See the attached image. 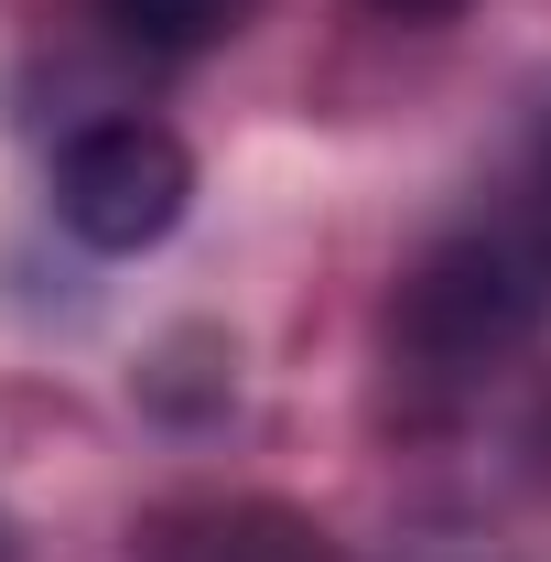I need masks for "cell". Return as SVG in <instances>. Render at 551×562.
I'll list each match as a JSON object with an SVG mask.
<instances>
[{"label":"cell","mask_w":551,"mask_h":562,"mask_svg":"<svg viewBox=\"0 0 551 562\" xmlns=\"http://www.w3.org/2000/svg\"><path fill=\"white\" fill-rule=\"evenodd\" d=\"M551 325V140L530 151V173L465 216L390 303V357L421 390H476Z\"/></svg>","instance_id":"1"},{"label":"cell","mask_w":551,"mask_h":562,"mask_svg":"<svg viewBox=\"0 0 551 562\" xmlns=\"http://www.w3.org/2000/svg\"><path fill=\"white\" fill-rule=\"evenodd\" d=\"M184 206H195V151L162 120H87L55 151V216H66V238L109 249V260L173 238Z\"/></svg>","instance_id":"2"},{"label":"cell","mask_w":551,"mask_h":562,"mask_svg":"<svg viewBox=\"0 0 551 562\" xmlns=\"http://www.w3.org/2000/svg\"><path fill=\"white\" fill-rule=\"evenodd\" d=\"M151 562H336V552L292 508H195L151 541Z\"/></svg>","instance_id":"3"},{"label":"cell","mask_w":551,"mask_h":562,"mask_svg":"<svg viewBox=\"0 0 551 562\" xmlns=\"http://www.w3.org/2000/svg\"><path fill=\"white\" fill-rule=\"evenodd\" d=\"M98 22L140 55H216L249 22V0H98Z\"/></svg>","instance_id":"4"},{"label":"cell","mask_w":551,"mask_h":562,"mask_svg":"<svg viewBox=\"0 0 551 562\" xmlns=\"http://www.w3.org/2000/svg\"><path fill=\"white\" fill-rule=\"evenodd\" d=\"M368 11H379V22H454L465 0H368Z\"/></svg>","instance_id":"5"},{"label":"cell","mask_w":551,"mask_h":562,"mask_svg":"<svg viewBox=\"0 0 551 562\" xmlns=\"http://www.w3.org/2000/svg\"><path fill=\"white\" fill-rule=\"evenodd\" d=\"M0 562H11V541H0Z\"/></svg>","instance_id":"6"}]
</instances>
